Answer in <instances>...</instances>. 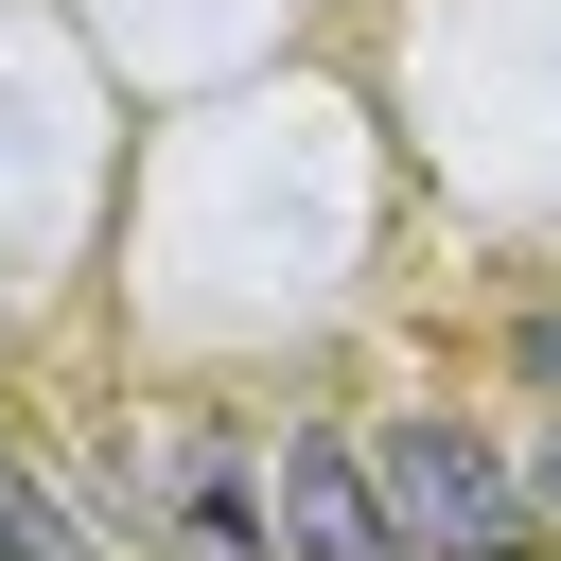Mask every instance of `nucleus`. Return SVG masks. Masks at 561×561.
<instances>
[{
  "mask_svg": "<svg viewBox=\"0 0 561 561\" xmlns=\"http://www.w3.org/2000/svg\"><path fill=\"white\" fill-rule=\"evenodd\" d=\"M368 473H386V508H403V543H421V561H526V543H543V508H526L508 438H491V421H456V403H386V421H368Z\"/></svg>",
  "mask_w": 561,
  "mask_h": 561,
  "instance_id": "nucleus-1",
  "label": "nucleus"
},
{
  "mask_svg": "<svg viewBox=\"0 0 561 561\" xmlns=\"http://www.w3.org/2000/svg\"><path fill=\"white\" fill-rule=\"evenodd\" d=\"M263 508H280V561H421L386 473H368V438H333V421H298L263 456Z\"/></svg>",
  "mask_w": 561,
  "mask_h": 561,
  "instance_id": "nucleus-2",
  "label": "nucleus"
},
{
  "mask_svg": "<svg viewBox=\"0 0 561 561\" xmlns=\"http://www.w3.org/2000/svg\"><path fill=\"white\" fill-rule=\"evenodd\" d=\"M0 561H105V543H88V526L35 491V456H0Z\"/></svg>",
  "mask_w": 561,
  "mask_h": 561,
  "instance_id": "nucleus-3",
  "label": "nucleus"
},
{
  "mask_svg": "<svg viewBox=\"0 0 561 561\" xmlns=\"http://www.w3.org/2000/svg\"><path fill=\"white\" fill-rule=\"evenodd\" d=\"M508 473H526V508L561 526V421H526V438H508Z\"/></svg>",
  "mask_w": 561,
  "mask_h": 561,
  "instance_id": "nucleus-4",
  "label": "nucleus"
},
{
  "mask_svg": "<svg viewBox=\"0 0 561 561\" xmlns=\"http://www.w3.org/2000/svg\"><path fill=\"white\" fill-rule=\"evenodd\" d=\"M526 386H561V298H543V316H526Z\"/></svg>",
  "mask_w": 561,
  "mask_h": 561,
  "instance_id": "nucleus-5",
  "label": "nucleus"
}]
</instances>
